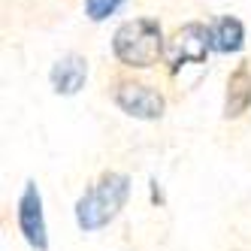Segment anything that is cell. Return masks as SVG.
Listing matches in <instances>:
<instances>
[{
	"mask_svg": "<svg viewBox=\"0 0 251 251\" xmlns=\"http://www.w3.org/2000/svg\"><path fill=\"white\" fill-rule=\"evenodd\" d=\"M85 76H88L85 58L67 55V58H61L55 67H51V88H55L58 94H76L85 85Z\"/></svg>",
	"mask_w": 251,
	"mask_h": 251,
	"instance_id": "6",
	"label": "cell"
},
{
	"mask_svg": "<svg viewBox=\"0 0 251 251\" xmlns=\"http://www.w3.org/2000/svg\"><path fill=\"white\" fill-rule=\"evenodd\" d=\"M242 40H245V30H242L239 19L224 15V19L215 22V27H212V46L218 49V51H239Z\"/></svg>",
	"mask_w": 251,
	"mask_h": 251,
	"instance_id": "8",
	"label": "cell"
},
{
	"mask_svg": "<svg viewBox=\"0 0 251 251\" xmlns=\"http://www.w3.org/2000/svg\"><path fill=\"white\" fill-rule=\"evenodd\" d=\"M115 103L121 106L127 115L133 118H160L164 115V97L160 91H154L151 85H139V82H127L115 91Z\"/></svg>",
	"mask_w": 251,
	"mask_h": 251,
	"instance_id": "4",
	"label": "cell"
},
{
	"mask_svg": "<svg viewBox=\"0 0 251 251\" xmlns=\"http://www.w3.org/2000/svg\"><path fill=\"white\" fill-rule=\"evenodd\" d=\"M127 191H130L127 176H121V173L103 176L100 182L91 191H85L82 200L76 203V221H79V227L82 230H100V227H106L118 215V209L124 206Z\"/></svg>",
	"mask_w": 251,
	"mask_h": 251,
	"instance_id": "1",
	"label": "cell"
},
{
	"mask_svg": "<svg viewBox=\"0 0 251 251\" xmlns=\"http://www.w3.org/2000/svg\"><path fill=\"white\" fill-rule=\"evenodd\" d=\"M209 49H215L212 46V30L206 25H200V22H191L185 27H178L176 37L170 40L167 61H170L173 70L182 67V64H203Z\"/></svg>",
	"mask_w": 251,
	"mask_h": 251,
	"instance_id": "3",
	"label": "cell"
},
{
	"mask_svg": "<svg viewBox=\"0 0 251 251\" xmlns=\"http://www.w3.org/2000/svg\"><path fill=\"white\" fill-rule=\"evenodd\" d=\"M124 3V0H85V12L91 22H103Z\"/></svg>",
	"mask_w": 251,
	"mask_h": 251,
	"instance_id": "9",
	"label": "cell"
},
{
	"mask_svg": "<svg viewBox=\"0 0 251 251\" xmlns=\"http://www.w3.org/2000/svg\"><path fill=\"white\" fill-rule=\"evenodd\" d=\"M251 106V73L245 67H239L227 82V103H224V115L227 118H239Z\"/></svg>",
	"mask_w": 251,
	"mask_h": 251,
	"instance_id": "7",
	"label": "cell"
},
{
	"mask_svg": "<svg viewBox=\"0 0 251 251\" xmlns=\"http://www.w3.org/2000/svg\"><path fill=\"white\" fill-rule=\"evenodd\" d=\"M112 49L121 64L127 67H151L157 61V55L164 51V37H160V27L151 19H133L124 22L115 37H112Z\"/></svg>",
	"mask_w": 251,
	"mask_h": 251,
	"instance_id": "2",
	"label": "cell"
},
{
	"mask_svg": "<svg viewBox=\"0 0 251 251\" xmlns=\"http://www.w3.org/2000/svg\"><path fill=\"white\" fill-rule=\"evenodd\" d=\"M19 227L25 233V239L37 248L46 251V221H43V200H40V191L37 185H27L22 200H19Z\"/></svg>",
	"mask_w": 251,
	"mask_h": 251,
	"instance_id": "5",
	"label": "cell"
}]
</instances>
